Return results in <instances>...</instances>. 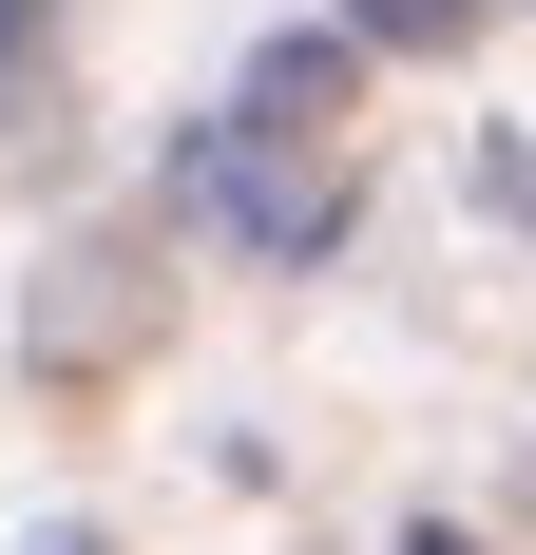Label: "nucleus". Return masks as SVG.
I'll use <instances>...</instances> for the list:
<instances>
[{"label":"nucleus","instance_id":"2","mask_svg":"<svg viewBox=\"0 0 536 555\" xmlns=\"http://www.w3.org/2000/svg\"><path fill=\"white\" fill-rule=\"evenodd\" d=\"M422 555H460V537H422Z\"/></svg>","mask_w":536,"mask_h":555},{"label":"nucleus","instance_id":"1","mask_svg":"<svg viewBox=\"0 0 536 555\" xmlns=\"http://www.w3.org/2000/svg\"><path fill=\"white\" fill-rule=\"evenodd\" d=\"M480 0H365V39H460Z\"/></svg>","mask_w":536,"mask_h":555},{"label":"nucleus","instance_id":"3","mask_svg":"<svg viewBox=\"0 0 536 555\" xmlns=\"http://www.w3.org/2000/svg\"><path fill=\"white\" fill-rule=\"evenodd\" d=\"M58 555H77V537H58Z\"/></svg>","mask_w":536,"mask_h":555}]
</instances>
